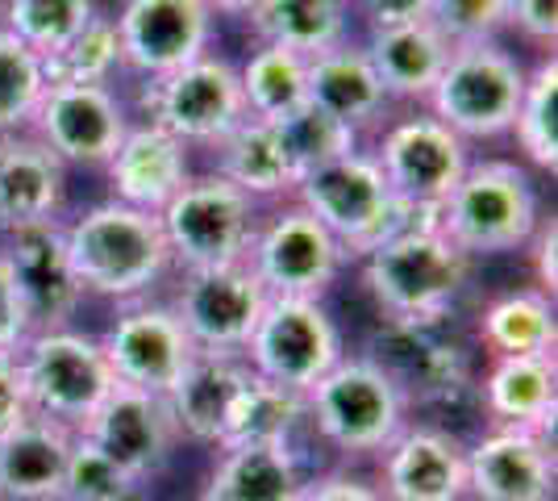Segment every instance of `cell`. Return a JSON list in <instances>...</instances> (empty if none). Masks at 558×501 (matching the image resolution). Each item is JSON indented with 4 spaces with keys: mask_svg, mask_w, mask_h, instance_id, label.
<instances>
[{
    "mask_svg": "<svg viewBox=\"0 0 558 501\" xmlns=\"http://www.w3.org/2000/svg\"><path fill=\"white\" fill-rule=\"evenodd\" d=\"M475 263L442 226H400L359 267L363 293L388 326H450L463 310Z\"/></svg>",
    "mask_w": 558,
    "mask_h": 501,
    "instance_id": "6da1fadb",
    "label": "cell"
},
{
    "mask_svg": "<svg viewBox=\"0 0 558 501\" xmlns=\"http://www.w3.org/2000/svg\"><path fill=\"white\" fill-rule=\"evenodd\" d=\"M63 239L84 297L100 301H142L175 272L159 214L121 205L113 196L63 217Z\"/></svg>",
    "mask_w": 558,
    "mask_h": 501,
    "instance_id": "7a4b0ae2",
    "label": "cell"
},
{
    "mask_svg": "<svg viewBox=\"0 0 558 501\" xmlns=\"http://www.w3.org/2000/svg\"><path fill=\"white\" fill-rule=\"evenodd\" d=\"M304 409H308L304 422L317 434V443H326L347 464L375 460L413 422L409 418L413 406L400 381L379 359L354 356V351H347L304 393Z\"/></svg>",
    "mask_w": 558,
    "mask_h": 501,
    "instance_id": "3957f363",
    "label": "cell"
},
{
    "mask_svg": "<svg viewBox=\"0 0 558 501\" xmlns=\"http://www.w3.org/2000/svg\"><path fill=\"white\" fill-rule=\"evenodd\" d=\"M537 176L521 159L471 155L463 180L442 201V230L471 260L517 255L542 222Z\"/></svg>",
    "mask_w": 558,
    "mask_h": 501,
    "instance_id": "277c9868",
    "label": "cell"
},
{
    "mask_svg": "<svg viewBox=\"0 0 558 501\" xmlns=\"http://www.w3.org/2000/svg\"><path fill=\"white\" fill-rule=\"evenodd\" d=\"M525 75H530V63L505 38L450 47V59L425 109L442 126H450L466 146L509 139Z\"/></svg>",
    "mask_w": 558,
    "mask_h": 501,
    "instance_id": "5b68a950",
    "label": "cell"
},
{
    "mask_svg": "<svg viewBox=\"0 0 558 501\" xmlns=\"http://www.w3.org/2000/svg\"><path fill=\"white\" fill-rule=\"evenodd\" d=\"M138 121H155L175 134L187 151H209L246 121V100L238 84V63L226 55H201L159 80H138L130 100Z\"/></svg>",
    "mask_w": 558,
    "mask_h": 501,
    "instance_id": "8992f818",
    "label": "cell"
},
{
    "mask_svg": "<svg viewBox=\"0 0 558 501\" xmlns=\"http://www.w3.org/2000/svg\"><path fill=\"white\" fill-rule=\"evenodd\" d=\"M292 201L326 226L350 263H359L400 226V196L379 171L367 143L301 176Z\"/></svg>",
    "mask_w": 558,
    "mask_h": 501,
    "instance_id": "52a82bcc",
    "label": "cell"
},
{
    "mask_svg": "<svg viewBox=\"0 0 558 501\" xmlns=\"http://www.w3.org/2000/svg\"><path fill=\"white\" fill-rule=\"evenodd\" d=\"M263 205L233 189L217 171H192L184 189L163 205V235L175 272L246 263Z\"/></svg>",
    "mask_w": 558,
    "mask_h": 501,
    "instance_id": "ba28073f",
    "label": "cell"
},
{
    "mask_svg": "<svg viewBox=\"0 0 558 501\" xmlns=\"http://www.w3.org/2000/svg\"><path fill=\"white\" fill-rule=\"evenodd\" d=\"M22 359L29 409L54 418L68 430H84L100 402L117 389L109 359L100 351V338L80 326L34 331L17 351Z\"/></svg>",
    "mask_w": 558,
    "mask_h": 501,
    "instance_id": "9c48e42d",
    "label": "cell"
},
{
    "mask_svg": "<svg viewBox=\"0 0 558 501\" xmlns=\"http://www.w3.org/2000/svg\"><path fill=\"white\" fill-rule=\"evenodd\" d=\"M342 356L347 334L317 297H267L255 334L242 351L255 377L292 393H308Z\"/></svg>",
    "mask_w": 558,
    "mask_h": 501,
    "instance_id": "30bf717a",
    "label": "cell"
},
{
    "mask_svg": "<svg viewBox=\"0 0 558 501\" xmlns=\"http://www.w3.org/2000/svg\"><path fill=\"white\" fill-rule=\"evenodd\" d=\"M367 146H372L375 164L388 176V184L404 205L438 210V214H442V201L463 180L466 164L475 155L425 105L392 114L375 130Z\"/></svg>",
    "mask_w": 558,
    "mask_h": 501,
    "instance_id": "8fae6325",
    "label": "cell"
},
{
    "mask_svg": "<svg viewBox=\"0 0 558 501\" xmlns=\"http://www.w3.org/2000/svg\"><path fill=\"white\" fill-rule=\"evenodd\" d=\"M246 263L271 297H317V301H326L329 288L350 267L338 239L292 196L267 205V214L258 217Z\"/></svg>",
    "mask_w": 558,
    "mask_h": 501,
    "instance_id": "7c38bea8",
    "label": "cell"
},
{
    "mask_svg": "<svg viewBox=\"0 0 558 501\" xmlns=\"http://www.w3.org/2000/svg\"><path fill=\"white\" fill-rule=\"evenodd\" d=\"M130 100L117 93V84H63L50 80L29 134L47 143L68 167H100L113 159L117 143L130 130Z\"/></svg>",
    "mask_w": 558,
    "mask_h": 501,
    "instance_id": "4fadbf2b",
    "label": "cell"
},
{
    "mask_svg": "<svg viewBox=\"0 0 558 501\" xmlns=\"http://www.w3.org/2000/svg\"><path fill=\"white\" fill-rule=\"evenodd\" d=\"M96 338H100V351L109 359L117 384L159 393V397L196 356V343L184 331L180 313L171 310V301H159V297L117 306L113 322Z\"/></svg>",
    "mask_w": 558,
    "mask_h": 501,
    "instance_id": "5bb4252c",
    "label": "cell"
},
{
    "mask_svg": "<svg viewBox=\"0 0 558 501\" xmlns=\"http://www.w3.org/2000/svg\"><path fill=\"white\" fill-rule=\"evenodd\" d=\"M175 276H180V285L171 297V310L180 313L196 351L242 356L258 326V313L271 297L258 285L251 263L196 267V272H175Z\"/></svg>",
    "mask_w": 558,
    "mask_h": 501,
    "instance_id": "9a60e30c",
    "label": "cell"
},
{
    "mask_svg": "<svg viewBox=\"0 0 558 501\" xmlns=\"http://www.w3.org/2000/svg\"><path fill=\"white\" fill-rule=\"evenodd\" d=\"M113 25L125 75L134 80H159L209 55L217 34L205 0H121Z\"/></svg>",
    "mask_w": 558,
    "mask_h": 501,
    "instance_id": "2e32d148",
    "label": "cell"
},
{
    "mask_svg": "<svg viewBox=\"0 0 558 501\" xmlns=\"http://www.w3.org/2000/svg\"><path fill=\"white\" fill-rule=\"evenodd\" d=\"M75 434L93 439L100 452L117 460L146 489L171 468V455L180 443V430L171 422V409L163 397L130 389V384H117L88 418V427L75 430Z\"/></svg>",
    "mask_w": 558,
    "mask_h": 501,
    "instance_id": "e0dca14e",
    "label": "cell"
},
{
    "mask_svg": "<svg viewBox=\"0 0 558 501\" xmlns=\"http://www.w3.org/2000/svg\"><path fill=\"white\" fill-rule=\"evenodd\" d=\"M555 439L537 430L488 427L466 443V501H555Z\"/></svg>",
    "mask_w": 558,
    "mask_h": 501,
    "instance_id": "ac0fdd59",
    "label": "cell"
},
{
    "mask_svg": "<svg viewBox=\"0 0 558 501\" xmlns=\"http://www.w3.org/2000/svg\"><path fill=\"white\" fill-rule=\"evenodd\" d=\"M384 501H466V443L438 422H409L375 455Z\"/></svg>",
    "mask_w": 558,
    "mask_h": 501,
    "instance_id": "d6986e66",
    "label": "cell"
},
{
    "mask_svg": "<svg viewBox=\"0 0 558 501\" xmlns=\"http://www.w3.org/2000/svg\"><path fill=\"white\" fill-rule=\"evenodd\" d=\"M0 255L9 263V276L22 293L34 331L75 326V313L84 306V288L71 267L63 222H43V226H25V230L4 235Z\"/></svg>",
    "mask_w": 558,
    "mask_h": 501,
    "instance_id": "ffe728a7",
    "label": "cell"
},
{
    "mask_svg": "<svg viewBox=\"0 0 558 501\" xmlns=\"http://www.w3.org/2000/svg\"><path fill=\"white\" fill-rule=\"evenodd\" d=\"M71 201V167L29 130L0 139V235L63 222Z\"/></svg>",
    "mask_w": 558,
    "mask_h": 501,
    "instance_id": "44dd1931",
    "label": "cell"
},
{
    "mask_svg": "<svg viewBox=\"0 0 558 501\" xmlns=\"http://www.w3.org/2000/svg\"><path fill=\"white\" fill-rule=\"evenodd\" d=\"M109 180V196L146 214H163V205L184 189L192 176V151L155 121H130L113 159L100 167Z\"/></svg>",
    "mask_w": 558,
    "mask_h": 501,
    "instance_id": "7402d4cb",
    "label": "cell"
},
{
    "mask_svg": "<svg viewBox=\"0 0 558 501\" xmlns=\"http://www.w3.org/2000/svg\"><path fill=\"white\" fill-rule=\"evenodd\" d=\"M251 381V368L242 356H213L196 351L192 363L175 377V384L163 393L171 422L180 430V439L192 448H209L217 452L226 443V427L238 393Z\"/></svg>",
    "mask_w": 558,
    "mask_h": 501,
    "instance_id": "603a6c76",
    "label": "cell"
},
{
    "mask_svg": "<svg viewBox=\"0 0 558 501\" xmlns=\"http://www.w3.org/2000/svg\"><path fill=\"white\" fill-rule=\"evenodd\" d=\"M475 406L488 427L537 430L555 439L558 414V359L555 356H500L475 377Z\"/></svg>",
    "mask_w": 558,
    "mask_h": 501,
    "instance_id": "cb8c5ba5",
    "label": "cell"
},
{
    "mask_svg": "<svg viewBox=\"0 0 558 501\" xmlns=\"http://www.w3.org/2000/svg\"><path fill=\"white\" fill-rule=\"evenodd\" d=\"M308 105L350 126L363 143L396 114L367 50L354 38L308 59Z\"/></svg>",
    "mask_w": 558,
    "mask_h": 501,
    "instance_id": "d4e9b609",
    "label": "cell"
},
{
    "mask_svg": "<svg viewBox=\"0 0 558 501\" xmlns=\"http://www.w3.org/2000/svg\"><path fill=\"white\" fill-rule=\"evenodd\" d=\"M363 50L372 59L375 75L384 84V93L392 100V109H417L429 100L438 75H442L446 59H450V43L442 29L421 17V22L379 25L367 29Z\"/></svg>",
    "mask_w": 558,
    "mask_h": 501,
    "instance_id": "484cf974",
    "label": "cell"
},
{
    "mask_svg": "<svg viewBox=\"0 0 558 501\" xmlns=\"http://www.w3.org/2000/svg\"><path fill=\"white\" fill-rule=\"evenodd\" d=\"M308 464L296 443H233L217 448L196 501H301Z\"/></svg>",
    "mask_w": 558,
    "mask_h": 501,
    "instance_id": "4316f807",
    "label": "cell"
},
{
    "mask_svg": "<svg viewBox=\"0 0 558 501\" xmlns=\"http://www.w3.org/2000/svg\"><path fill=\"white\" fill-rule=\"evenodd\" d=\"M75 430L29 414L0 434V501H63V473Z\"/></svg>",
    "mask_w": 558,
    "mask_h": 501,
    "instance_id": "83f0119b",
    "label": "cell"
},
{
    "mask_svg": "<svg viewBox=\"0 0 558 501\" xmlns=\"http://www.w3.org/2000/svg\"><path fill=\"white\" fill-rule=\"evenodd\" d=\"M475 343L484 359L500 356H555L558 310L555 297L534 285L505 288L475 313Z\"/></svg>",
    "mask_w": 558,
    "mask_h": 501,
    "instance_id": "f1b7e54d",
    "label": "cell"
},
{
    "mask_svg": "<svg viewBox=\"0 0 558 501\" xmlns=\"http://www.w3.org/2000/svg\"><path fill=\"white\" fill-rule=\"evenodd\" d=\"M213 171L226 176L233 189H242L258 205H279L296 189V176L279 146L276 121H242L233 134L213 146Z\"/></svg>",
    "mask_w": 558,
    "mask_h": 501,
    "instance_id": "f546056e",
    "label": "cell"
},
{
    "mask_svg": "<svg viewBox=\"0 0 558 501\" xmlns=\"http://www.w3.org/2000/svg\"><path fill=\"white\" fill-rule=\"evenodd\" d=\"M246 25L255 43H276L304 59L354 38L350 0H258Z\"/></svg>",
    "mask_w": 558,
    "mask_h": 501,
    "instance_id": "4dcf8cb0",
    "label": "cell"
},
{
    "mask_svg": "<svg viewBox=\"0 0 558 501\" xmlns=\"http://www.w3.org/2000/svg\"><path fill=\"white\" fill-rule=\"evenodd\" d=\"M512 159L530 167L534 176L558 171V50L537 55V63L525 75V88L512 114Z\"/></svg>",
    "mask_w": 558,
    "mask_h": 501,
    "instance_id": "1f68e13d",
    "label": "cell"
},
{
    "mask_svg": "<svg viewBox=\"0 0 558 501\" xmlns=\"http://www.w3.org/2000/svg\"><path fill=\"white\" fill-rule=\"evenodd\" d=\"M238 84L246 118L283 121L308 105V59L276 43H255V50L238 63Z\"/></svg>",
    "mask_w": 558,
    "mask_h": 501,
    "instance_id": "d6a6232c",
    "label": "cell"
},
{
    "mask_svg": "<svg viewBox=\"0 0 558 501\" xmlns=\"http://www.w3.org/2000/svg\"><path fill=\"white\" fill-rule=\"evenodd\" d=\"M308 409H304V393H292L283 384H271L251 372L246 389L238 393L226 427V443H296V434L308 430Z\"/></svg>",
    "mask_w": 558,
    "mask_h": 501,
    "instance_id": "836d02e7",
    "label": "cell"
},
{
    "mask_svg": "<svg viewBox=\"0 0 558 501\" xmlns=\"http://www.w3.org/2000/svg\"><path fill=\"white\" fill-rule=\"evenodd\" d=\"M96 13V0H0V29L50 63Z\"/></svg>",
    "mask_w": 558,
    "mask_h": 501,
    "instance_id": "e575fe53",
    "label": "cell"
},
{
    "mask_svg": "<svg viewBox=\"0 0 558 501\" xmlns=\"http://www.w3.org/2000/svg\"><path fill=\"white\" fill-rule=\"evenodd\" d=\"M276 134L296 180L308 176L313 167H322V164H329V159L354 151V146H363V139H359L350 126H342V121L322 114V109H313V105L296 109L292 118L276 121Z\"/></svg>",
    "mask_w": 558,
    "mask_h": 501,
    "instance_id": "d590c367",
    "label": "cell"
},
{
    "mask_svg": "<svg viewBox=\"0 0 558 501\" xmlns=\"http://www.w3.org/2000/svg\"><path fill=\"white\" fill-rule=\"evenodd\" d=\"M117 75H125V63H121L113 13H96L47 63V80L63 84H117Z\"/></svg>",
    "mask_w": 558,
    "mask_h": 501,
    "instance_id": "8d00e7d4",
    "label": "cell"
},
{
    "mask_svg": "<svg viewBox=\"0 0 558 501\" xmlns=\"http://www.w3.org/2000/svg\"><path fill=\"white\" fill-rule=\"evenodd\" d=\"M47 84V63L0 29V139L29 130Z\"/></svg>",
    "mask_w": 558,
    "mask_h": 501,
    "instance_id": "74e56055",
    "label": "cell"
},
{
    "mask_svg": "<svg viewBox=\"0 0 558 501\" xmlns=\"http://www.w3.org/2000/svg\"><path fill=\"white\" fill-rule=\"evenodd\" d=\"M146 485L134 480L117 460L96 448L93 439L75 434L63 473V501H142Z\"/></svg>",
    "mask_w": 558,
    "mask_h": 501,
    "instance_id": "f35d334b",
    "label": "cell"
},
{
    "mask_svg": "<svg viewBox=\"0 0 558 501\" xmlns=\"http://www.w3.org/2000/svg\"><path fill=\"white\" fill-rule=\"evenodd\" d=\"M509 4L512 0H434L429 22L442 29L450 47L496 43L509 34Z\"/></svg>",
    "mask_w": 558,
    "mask_h": 501,
    "instance_id": "ab89813d",
    "label": "cell"
},
{
    "mask_svg": "<svg viewBox=\"0 0 558 501\" xmlns=\"http://www.w3.org/2000/svg\"><path fill=\"white\" fill-rule=\"evenodd\" d=\"M509 34H517L537 55L558 50V0H512Z\"/></svg>",
    "mask_w": 558,
    "mask_h": 501,
    "instance_id": "60d3db41",
    "label": "cell"
},
{
    "mask_svg": "<svg viewBox=\"0 0 558 501\" xmlns=\"http://www.w3.org/2000/svg\"><path fill=\"white\" fill-rule=\"evenodd\" d=\"M301 501H384L379 485L354 468H326V473H308Z\"/></svg>",
    "mask_w": 558,
    "mask_h": 501,
    "instance_id": "b9f144b4",
    "label": "cell"
},
{
    "mask_svg": "<svg viewBox=\"0 0 558 501\" xmlns=\"http://www.w3.org/2000/svg\"><path fill=\"white\" fill-rule=\"evenodd\" d=\"M29 334H34V322H29L22 293L9 276V263L0 255V356H17Z\"/></svg>",
    "mask_w": 558,
    "mask_h": 501,
    "instance_id": "7bdbcfd3",
    "label": "cell"
},
{
    "mask_svg": "<svg viewBox=\"0 0 558 501\" xmlns=\"http://www.w3.org/2000/svg\"><path fill=\"white\" fill-rule=\"evenodd\" d=\"M558 251V217L555 214H542L537 222L534 239L525 242V260H530V276H534V288L542 293H550L555 297L558 288V267H555V255Z\"/></svg>",
    "mask_w": 558,
    "mask_h": 501,
    "instance_id": "ee69618b",
    "label": "cell"
},
{
    "mask_svg": "<svg viewBox=\"0 0 558 501\" xmlns=\"http://www.w3.org/2000/svg\"><path fill=\"white\" fill-rule=\"evenodd\" d=\"M429 9H434V0H350V13L367 29L421 22V17H429Z\"/></svg>",
    "mask_w": 558,
    "mask_h": 501,
    "instance_id": "f6af8a7d",
    "label": "cell"
},
{
    "mask_svg": "<svg viewBox=\"0 0 558 501\" xmlns=\"http://www.w3.org/2000/svg\"><path fill=\"white\" fill-rule=\"evenodd\" d=\"M29 393H25L22 377V359L17 356H0V434L13 430L22 418H29Z\"/></svg>",
    "mask_w": 558,
    "mask_h": 501,
    "instance_id": "bcb514c9",
    "label": "cell"
},
{
    "mask_svg": "<svg viewBox=\"0 0 558 501\" xmlns=\"http://www.w3.org/2000/svg\"><path fill=\"white\" fill-rule=\"evenodd\" d=\"M209 4V13L221 22V17H230V22H246L251 13H255L258 0H205Z\"/></svg>",
    "mask_w": 558,
    "mask_h": 501,
    "instance_id": "7dc6e473",
    "label": "cell"
}]
</instances>
